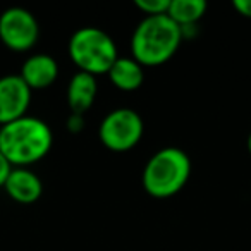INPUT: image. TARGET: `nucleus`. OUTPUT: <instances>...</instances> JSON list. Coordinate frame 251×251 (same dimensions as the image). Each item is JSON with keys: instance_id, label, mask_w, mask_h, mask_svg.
<instances>
[{"instance_id": "1", "label": "nucleus", "mask_w": 251, "mask_h": 251, "mask_svg": "<svg viewBox=\"0 0 251 251\" xmlns=\"http://www.w3.org/2000/svg\"><path fill=\"white\" fill-rule=\"evenodd\" d=\"M53 143L52 129L45 121L25 115L0 126V151L12 167H26L49 155Z\"/></svg>"}, {"instance_id": "2", "label": "nucleus", "mask_w": 251, "mask_h": 251, "mask_svg": "<svg viewBox=\"0 0 251 251\" xmlns=\"http://www.w3.org/2000/svg\"><path fill=\"white\" fill-rule=\"evenodd\" d=\"M181 42V28L167 14L145 16L131 36V55L143 67L162 66L176 55Z\"/></svg>"}, {"instance_id": "3", "label": "nucleus", "mask_w": 251, "mask_h": 251, "mask_svg": "<svg viewBox=\"0 0 251 251\" xmlns=\"http://www.w3.org/2000/svg\"><path fill=\"white\" fill-rule=\"evenodd\" d=\"M191 176V158L184 150L167 147L150 157L143 169V188L158 200L172 198L186 186Z\"/></svg>"}, {"instance_id": "4", "label": "nucleus", "mask_w": 251, "mask_h": 251, "mask_svg": "<svg viewBox=\"0 0 251 251\" xmlns=\"http://www.w3.org/2000/svg\"><path fill=\"white\" fill-rule=\"evenodd\" d=\"M69 57L81 73L100 76L108 74L110 67L119 59L117 45L107 31L95 26H84L69 38Z\"/></svg>"}, {"instance_id": "5", "label": "nucleus", "mask_w": 251, "mask_h": 251, "mask_svg": "<svg viewBox=\"0 0 251 251\" xmlns=\"http://www.w3.org/2000/svg\"><path fill=\"white\" fill-rule=\"evenodd\" d=\"M145 133V124L136 110L127 107L115 108L103 117L98 138L107 150L124 153L136 147Z\"/></svg>"}, {"instance_id": "6", "label": "nucleus", "mask_w": 251, "mask_h": 251, "mask_svg": "<svg viewBox=\"0 0 251 251\" xmlns=\"http://www.w3.org/2000/svg\"><path fill=\"white\" fill-rule=\"evenodd\" d=\"M40 25L35 14L25 7L5 9L0 14V40L12 52H28L36 45Z\"/></svg>"}, {"instance_id": "7", "label": "nucleus", "mask_w": 251, "mask_h": 251, "mask_svg": "<svg viewBox=\"0 0 251 251\" xmlns=\"http://www.w3.org/2000/svg\"><path fill=\"white\" fill-rule=\"evenodd\" d=\"M31 105V90L19 74L0 77V126L25 117Z\"/></svg>"}, {"instance_id": "8", "label": "nucleus", "mask_w": 251, "mask_h": 251, "mask_svg": "<svg viewBox=\"0 0 251 251\" xmlns=\"http://www.w3.org/2000/svg\"><path fill=\"white\" fill-rule=\"evenodd\" d=\"M19 76L31 91L45 90L59 77V64L49 53H36L23 62Z\"/></svg>"}, {"instance_id": "9", "label": "nucleus", "mask_w": 251, "mask_h": 251, "mask_svg": "<svg viewBox=\"0 0 251 251\" xmlns=\"http://www.w3.org/2000/svg\"><path fill=\"white\" fill-rule=\"evenodd\" d=\"M4 189L11 200L21 203V205H31L42 198L43 182L28 167H12L4 184Z\"/></svg>"}, {"instance_id": "10", "label": "nucleus", "mask_w": 251, "mask_h": 251, "mask_svg": "<svg viewBox=\"0 0 251 251\" xmlns=\"http://www.w3.org/2000/svg\"><path fill=\"white\" fill-rule=\"evenodd\" d=\"M98 93L97 77L77 71L67 86V103L73 114L84 115L95 103Z\"/></svg>"}, {"instance_id": "11", "label": "nucleus", "mask_w": 251, "mask_h": 251, "mask_svg": "<svg viewBox=\"0 0 251 251\" xmlns=\"http://www.w3.org/2000/svg\"><path fill=\"white\" fill-rule=\"evenodd\" d=\"M108 79L121 91H136L145 81V71L133 57H119L108 71Z\"/></svg>"}, {"instance_id": "12", "label": "nucleus", "mask_w": 251, "mask_h": 251, "mask_svg": "<svg viewBox=\"0 0 251 251\" xmlns=\"http://www.w3.org/2000/svg\"><path fill=\"white\" fill-rule=\"evenodd\" d=\"M206 12V2L203 0H171L167 16L179 26H196Z\"/></svg>"}, {"instance_id": "13", "label": "nucleus", "mask_w": 251, "mask_h": 251, "mask_svg": "<svg viewBox=\"0 0 251 251\" xmlns=\"http://www.w3.org/2000/svg\"><path fill=\"white\" fill-rule=\"evenodd\" d=\"M134 5L145 12V16H162L167 14L171 0H134Z\"/></svg>"}, {"instance_id": "14", "label": "nucleus", "mask_w": 251, "mask_h": 251, "mask_svg": "<svg viewBox=\"0 0 251 251\" xmlns=\"http://www.w3.org/2000/svg\"><path fill=\"white\" fill-rule=\"evenodd\" d=\"M84 129V115L81 114H73L67 117V131L71 133H81Z\"/></svg>"}, {"instance_id": "15", "label": "nucleus", "mask_w": 251, "mask_h": 251, "mask_svg": "<svg viewBox=\"0 0 251 251\" xmlns=\"http://www.w3.org/2000/svg\"><path fill=\"white\" fill-rule=\"evenodd\" d=\"M11 171H12L11 162H9L7 158L2 155V151H0V188H4L5 181H7L9 174H11Z\"/></svg>"}, {"instance_id": "16", "label": "nucleus", "mask_w": 251, "mask_h": 251, "mask_svg": "<svg viewBox=\"0 0 251 251\" xmlns=\"http://www.w3.org/2000/svg\"><path fill=\"white\" fill-rule=\"evenodd\" d=\"M232 7L236 9L243 18L251 19V0H234Z\"/></svg>"}, {"instance_id": "17", "label": "nucleus", "mask_w": 251, "mask_h": 251, "mask_svg": "<svg viewBox=\"0 0 251 251\" xmlns=\"http://www.w3.org/2000/svg\"><path fill=\"white\" fill-rule=\"evenodd\" d=\"M246 145H248V151H250V155H251V133H250V136H248Z\"/></svg>"}]
</instances>
